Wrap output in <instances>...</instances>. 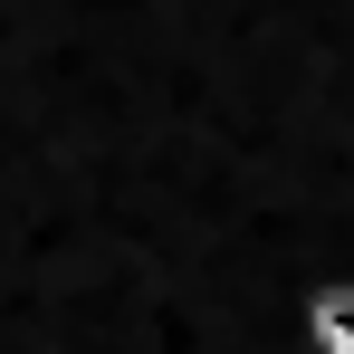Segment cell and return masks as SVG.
<instances>
[{
	"label": "cell",
	"mask_w": 354,
	"mask_h": 354,
	"mask_svg": "<svg viewBox=\"0 0 354 354\" xmlns=\"http://www.w3.org/2000/svg\"><path fill=\"white\" fill-rule=\"evenodd\" d=\"M297 345L306 354H354V268H326L297 297Z\"/></svg>",
	"instance_id": "1"
}]
</instances>
